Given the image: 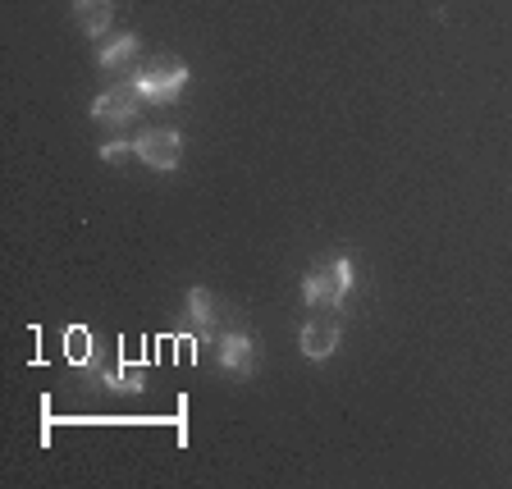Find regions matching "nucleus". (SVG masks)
Masks as SVG:
<instances>
[{"label": "nucleus", "instance_id": "nucleus-1", "mask_svg": "<svg viewBox=\"0 0 512 489\" xmlns=\"http://www.w3.org/2000/svg\"><path fill=\"white\" fill-rule=\"evenodd\" d=\"M352 293V261L348 256H325L302 275V302L311 311H339Z\"/></svg>", "mask_w": 512, "mask_h": 489}, {"label": "nucleus", "instance_id": "nucleus-2", "mask_svg": "<svg viewBox=\"0 0 512 489\" xmlns=\"http://www.w3.org/2000/svg\"><path fill=\"white\" fill-rule=\"evenodd\" d=\"M188 83H192V69L179 55H151L138 74H133V87H138L142 101H151V106H174Z\"/></svg>", "mask_w": 512, "mask_h": 489}, {"label": "nucleus", "instance_id": "nucleus-3", "mask_svg": "<svg viewBox=\"0 0 512 489\" xmlns=\"http://www.w3.org/2000/svg\"><path fill=\"white\" fill-rule=\"evenodd\" d=\"M343 343V330H339V311H316V316L307 320L298 330V348L307 362H325V357H334Z\"/></svg>", "mask_w": 512, "mask_h": 489}, {"label": "nucleus", "instance_id": "nucleus-4", "mask_svg": "<svg viewBox=\"0 0 512 489\" xmlns=\"http://www.w3.org/2000/svg\"><path fill=\"white\" fill-rule=\"evenodd\" d=\"M133 156H138L142 165H151V170H179L183 138L174 128H147V133L133 142Z\"/></svg>", "mask_w": 512, "mask_h": 489}, {"label": "nucleus", "instance_id": "nucleus-5", "mask_svg": "<svg viewBox=\"0 0 512 489\" xmlns=\"http://www.w3.org/2000/svg\"><path fill=\"white\" fill-rule=\"evenodd\" d=\"M138 106H142L138 87L119 83V87H110V92H101L92 101V119L96 124H106V128H119V124H128V119H138Z\"/></svg>", "mask_w": 512, "mask_h": 489}, {"label": "nucleus", "instance_id": "nucleus-6", "mask_svg": "<svg viewBox=\"0 0 512 489\" xmlns=\"http://www.w3.org/2000/svg\"><path fill=\"white\" fill-rule=\"evenodd\" d=\"M256 362H261V352H256V339L243 330L224 334L220 339V366L224 375H234V380H247V375L256 371Z\"/></svg>", "mask_w": 512, "mask_h": 489}, {"label": "nucleus", "instance_id": "nucleus-7", "mask_svg": "<svg viewBox=\"0 0 512 489\" xmlns=\"http://www.w3.org/2000/svg\"><path fill=\"white\" fill-rule=\"evenodd\" d=\"M183 325L197 334H211L215 325H220V307H215V298L206 288H188V298H183Z\"/></svg>", "mask_w": 512, "mask_h": 489}, {"label": "nucleus", "instance_id": "nucleus-8", "mask_svg": "<svg viewBox=\"0 0 512 489\" xmlns=\"http://www.w3.org/2000/svg\"><path fill=\"white\" fill-rule=\"evenodd\" d=\"M74 19L87 37H106L115 23V0H74Z\"/></svg>", "mask_w": 512, "mask_h": 489}, {"label": "nucleus", "instance_id": "nucleus-9", "mask_svg": "<svg viewBox=\"0 0 512 489\" xmlns=\"http://www.w3.org/2000/svg\"><path fill=\"white\" fill-rule=\"evenodd\" d=\"M133 60H138V37H133V32H119V37H110V42L96 51L101 69H128Z\"/></svg>", "mask_w": 512, "mask_h": 489}, {"label": "nucleus", "instance_id": "nucleus-10", "mask_svg": "<svg viewBox=\"0 0 512 489\" xmlns=\"http://www.w3.org/2000/svg\"><path fill=\"white\" fill-rule=\"evenodd\" d=\"M64 357H69V366H78V371L96 357V343L83 325H69V330H64Z\"/></svg>", "mask_w": 512, "mask_h": 489}, {"label": "nucleus", "instance_id": "nucleus-11", "mask_svg": "<svg viewBox=\"0 0 512 489\" xmlns=\"http://www.w3.org/2000/svg\"><path fill=\"white\" fill-rule=\"evenodd\" d=\"M128 151H133V142H106V147H101V160H106V165H119Z\"/></svg>", "mask_w": 512, "mask_h": 489}, {"label": "nucleus", "instance_id": "nucleus-12", "mask_svg": "<svg viewBox=\"0 0 512 489\" xmlns=\"http://www.w3.org/2000/svg\"><path fill=\"white\" fill-rule=\"evenodd\" d=\"M192 357H197V343L183 339V343H179V362H183V366H192Z\"/></svg>", "mask_w": 512, "mask_h": 489}]
</instances>
